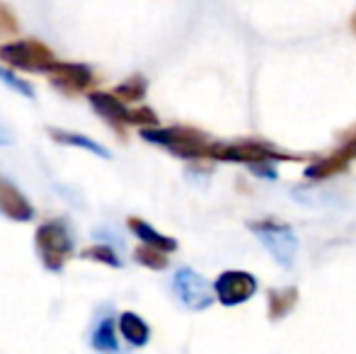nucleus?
I'll use <instances>...</instances> for the list:
<instances>
[{
  "label": "nucleus",
  "mask_w": 356,
  "mask_h": 354,
  "mask_svg": "<svg viewBox=\"0 0 356 354\" xmlns=\"http://www.w3.org/2000/svg\"><path fill=\"white\" fill-rule=\"evenodd\" d=\"M88 99H90V107L95 109V114L107 119L112 127L124 129L127 124H131L134 109H129L114 92H90Z\"/></svg>",
  "instance_id": "10"
},
{
  "label": "nucleus",
  "mask_w": 356,
  "mask_h": 354,
  "mask_svg": "<svg viewBox=\"0 0 356 354\" xmlns=\"http://www.w3.org/2000/svg\"><path fill=\"white\" fill-rule=\"evenodd\" d=\"M8 143H10L8 131H5V129H0V146H8Z\"/></svg>",
  "instance_id": "23"
},
{
  "label": "nucleus",
  "mask_w": 356,
  "mask_h": 354,
  "mask_svg": "<svg viewBox=\"0 0 356 354\" xmlns=\"http://www.w3.org/2000/svg\"><path fill=\"white\" fill-rule=\"evenodd\" d=\"M349 163L352 161H349V158L337 148L332 156L315 158V161L305 168V177L308 179H327V177H334V175H342V172L349 170Z\"/></svg>",
  "instance_id": "13"
},
{
  "label": "nucleus",
  "mask_w": 356,
  "mask_h": 354,
  "mask_svg": "<svg viewBox=\"0 0 356 354\" xmlns=\"http://www.w3.org/2000/svg\"><path fill=\"white\" fill-rule=\"evenodd\" d=\"M0 214L13 221H32L34 218V207L29 204V199L19 192V187L13 179L0 175Z\"/></svg>",
  "instance_id": "9"
},
{
  "label": "nucleus",
  "mask_w": 356,
  "mask_h": 354,
  "mask_svg": "<svg viewBox=\"0 0 356 354\" xmlns=\"http://www.w3.org/2000/svg\"><path fill=\"white\" fill-rule=\"evenodd\" d=\"M17 19L10 13V8H5L0 3V37H10V34H17Z\"/></svg>",
  "instance_id": "21"
},
{
  "label": "nucleus",
  "mask_w": 356,
  "mask_h": 354,
  "mask_svg": "<svg viewBox=\"0 0 356 354\" xmlns=\"http://www.w3.org/2000/svg\"><path fill=\"white\" fill-rule=\"evenodd\" d=\"M117 325H119V332H122V337L131 347H145V345H148L150 328H148V323H145L143 318L138 316V313L124 311L122 316L117 318Z\"/></svg>",
  "instance_id": "12"
},
{
  "label": "nucleus",
  "mask_w": 356,
  "mask_h": 354,
  "mask_svg": "<svg viewBox=\"0 0 356 354\" xmlns=\"http://www.w3.org/2000/svg\"><path fill=\"white\" fill-rule=\"evenodd\" d=\"M211 289L213 298H218L223 306H240L257 293V279L254 274L243 272V269H228L216 277Z\"/></svg>",
  "instance_id": "7"
},
{
  "label": "nucleus",
  "mask_w": 356,
  "mask_h": 354,
  "mask_svg": "<svg viewBox=\"0 0 356 354\" xmlns=\"http://www.w3.org/2000/svg\"><path fill=\"white\" fill-rule=\"evenodd\" d=\"M172 291L184 308L189 311H204L213 303V289L199 272L182 267L172 277Z\"/></svg>",
  "instance_id": "6"
},
{
  "label": "nucleus",
  "mask_w": 356,
  "mask_h": 354,
  "mask_svg": "<svg viewBox=\"0 0 356 354\" xmlns=\"http://www.w3.org/2000/svg\"><path fill=\"white\" fill-rule=\"evenodd\" d=\"M269 321H282L289 316L298 303V289L284 287V289H269Z\"/></svg>",
  "instance_id": "16"
},
{
  "label": "nucleus",
  "mask_w": 356,
  "mask_h": 354,
  "mask_svg": "<svg viewBox=\"0 0 356 354\" xmlns=\"http://www.w3.org/2000/svg\"><path fill=\"white\" fill-rule=\"evenodd\" d=\"M141 138L155 146L168 148L172 156L187 158V161H199V158H209L211 151V138L204 131L192 127H170V129H141Z\"/></svg>",
  "instance_id": "1"
},
{
  "label": "nucleus",
  "mask_w": 356,
  "mask_h": 354,
  "mask_svg": "<svg viewBox=\"0 0 356 354\" xmlns=\"http://www.w3.org/2000/svg\"><path fill=\"white\" fill-rule=\"evenodd\" d=\"M127 226H129V231H131L134 236H136L138 241L143 243V246L155 248V250L165 252V255H170V252L177 250V241H175V238L163 236V233L155 231V228L150 226L148 221H143V218L131 216V218H129V221H127Z\"/></svg>",
  "instance_id": "11"
},
{
  "label": "nucleus",
  "mask_w": 356,
  "mask_h": 354,
  "mask_svg": "<svg viewBox=\"0 0 356 354\" xmlns=\"http://www.w3.org/2000/svg\"><path fill=\"white\" fill-rule=\"evenodd\" d=\"M0 83H5L8 88H13L15 92L24 95V97H34V88L29 86L27 81H22L19 76H15L13 71H8V68L0 66Z\"/></svg>",
  "instance_id": "20"
},
{
  "label": "nucleus",
  "mask_w": 356,
  "mask_h": 354,
  "mask_svg": "<svg viewBox=\"0 0 356 354\" xmlns=\"http://www.w3.org/2000/svg\"><path fill=\"white\" fill-rule=\"evenodd\" d=\"M352 29H354V34H356V13L352 15Z\"/></svg>",
  "instance_id": "24"
},
{
  "label": "nucleus",
  "mask_w": 356,
  "mask_h": 354,
  "mask_svg": "<svg viewBox=\"0 0 356 354\" xmlns=\"http://www.w3.org/2000/svg\"><path fill=\"white\" fill-rule=\"evenodd\" d=\"M145 90H148V81L143 76H131L129 81H124L122 86H117L114 95L122 99L124 104L127 102H136V99H143Z\"/></svg>",
  "instance_id": "17"
},
{
  "label": "nucleus",
  "mask_w": 356,
  "mask_h": 354,
  "mask_svg": "<svg viewBox=\"0 0 356 354\" xmlns=\"http://www.w3.org/2000/svg\"><path fill=\"white\" fill-rule=\"evenodd\" d=\"M80 255L85 257V260H92V262H99V265H107V267H122V257L117 255V250H114L112 246H104V243H99V246H90L85 248Z\"/></svg>",
  "instance_id": "18"
},
{
  "label": "nucleus",
  "mask_w": 356,
  "mask_h": 354,
  "mask_svg": "<svg viewBox=\"0 0 356 354\" xmlns=\"http://www.w3.org/2000/svg\"><path fill=\"white\" fill-rule=\"evenodd\" d=\"M34 246H37L39 260L49 272H61L75 250V238L66 221L54 218V221H47L37 228Z\"/></svg>",
  "instance_id": "2"
},
{
  "label": "nucleus",
  "mask_w": 356,
  "mask_h": 354,
  "mask_svg": "<svg viewBox=\"0 0 356 354\" xmlns=\"http://www.w3.org/2000/svg\"><path fill=\"white\" fill-rule=\"evenodd\" d=\"M209 158L223 163H245L248 168L264 166V163H277V161H300V156H291V153H282L274 146L262 141H235L223 143L213 141Z\"/></svg>",
  "instance_id": "3"
},
{
  "label": "nucleus",
  "mask_w": 356,
  "mask_h": 354,
  "mask_svg": "<svg viewBox=\"0 0 356 354\" xmlns=\"http://www.w3.org/2000/svg\"><path fill=\"white\" fill-rule=\"evenodd\" d=\"M47 131H49V136H51L54 141L63 143V146L83 148V151H90V153H95V156L112 158V153H109V148H104L102 143L92 141V138H90V136H83V134H75V131H63V129H54V127H49Z\"/></svg>",
  "instance_id": "15"
},
{
  "label": "nucleus",
  "mask_w": 356,
  "mask_h": 354,
  "mask_svg": "<svg viewBox=\"0 0 356 354\" xmlns=\"http://www.w3.org/2000/svg\"><path fill=\"white\" fill-rule=\"evenodd\" d=\"M90 345L99 354H119V337H117V321L114 318H102L95 325Z\"/></svg>",
  "instance_id": "14"
},
{
  "label": "nucleus",
  "mask_w": 356,
  "mask_h": 354,
  "mask_svg": "<svg viewBox=\"0 0 356 354\" xmlns=\"http://www.w3.org/2000/svg\"><path fill=\"white\" fill-rule=\"evenodd\" d=\"M250 231L262 241V246L269 250V255L279 262L282 267L289 269L293 265L296 255H298V236L293 228L279 223L274 218H264V221H250Z\"/></svg>",
  "instance_id": "4"
},
{
  "label": "nucleus",
  "mask_w": 356,
  "mask_h": 354,
  "mask_svg": "<svg viewBox=\"0 0 356 354\" xmlns=\"http://www.w3.org/2000/svg\"><path fill=\"white\" fill-rule=\"evenodd\" d=\"M339 141H342L339 151H342L344 156L349 158V161H356V127H354V129H349V131H344Z\"/></svg>",
  "instance_id": "22"
},
{
  "label": "nucleus",
  "mask_w": 356,
  "mask_h": 354,
  "mask_svg": "<svg viewBox=\"0 0 356 354\" xmlns=\"http://www.w3.org/2000/svg\"><path fill=\"white\" fill-rule=\"evenodd\" d=\"M0 61L13 68H19V71L47 73L56 63V58H54L51 49L47 44L37 42V39H17V42L0 47Z\"/></svg>",
  "instance_id": "5"
},
{
  "label": "nucleus",
  "mask_w": 356,
  "mask_h": 354,
  "mask_svg": "<svg viewBox=\"0 0 356 354\" xmlns=\"http://www.w3.org/2000/svg\"><path fill=\"white\" fill-rule=\"evenodd\" d=\"M47 76H49V83H51L58 92L68 95V97L88 92L95 83L92 68L85 66V63H75V61H56L47 71Z\"/></svg>",
  "instance_id": "8"
},
{
  "label": "nucleus",
  "mask_w": 356,
  "mask_h": 354,
  "mask_svg": "<svg viewBox=\"0 0 356 354\" xmlns=\"http://www.w3.org/2000/svg\"><path fill=\"white\" fill-rule=\"evenodd\" d=\"M134 260L138 262V265L148 267V269H155V272H160V269H165L170 265L168 255L160 250H155V248H148V246H141L134 250Z\"/></svg>",
  "instance_id": "19"
}]
</instances>
